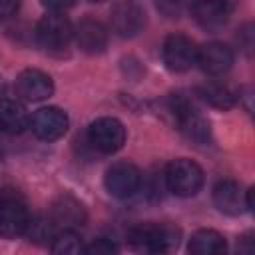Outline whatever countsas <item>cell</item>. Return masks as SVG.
<instances>
[{"instance_id": "obj_1", "label": "cell", "mask_w": 255, "mask_h": 255, "mask_svg": "<svg viewBox=\"0 0 255 255\" xmlns=\"http://www.w3.org/2000/svg\"><path fill=\"white\" fill-rule=\"evenodd\" d=\"M131 247L149 253H163L179 243V229L169 223H139L128 231Z\"/></svg>"}, {"instance_id": "obj_2", "label": "cell", "mask_w": 255, "mask_h": 255, "mask_svg": "<svg viewBox=\"0 0 255 255\" xmlns=\"http://www.w3.org/2000/svg\"><path fill=\"white\" fill-rule=\"evenodd\" d=\"M163 181H165V187L173 195L191 197L203 185V169L187 157H177L167 163Z\"/></svg>"}, {"instance_id": "obj_3", "label": "cell", "mask_w": 255, "mask_h": 255, "mask_svg": "<svg viewBox=\"0 0 255 255\" xmlns=\"http://www.w3.org/2000/svg\"><path fill=\"white\" fill-rule=\"evenodd\" d=\"M36 38L44 50L64 52L74 38V28L68 22V18L62 16L60 12H48L46 16L40 18L36 26Z\"/></svg>"}, {"instance_id": "obj_4", "label": "cell", "mask_w": 255, "mask_h": 255, "mask_svg": "<svg viewBox=\"0 0 255 255\" xmlns=\"http://www.w3.org/2000/svg\"><path fill=\"white\" fill-rule=\"evenodd\" d=\"M30 211L22 197L12 191L0 193V237L16 239L26 233L30 223Z\"/></svg>"}, {"instance_id": "obj_5", "label": "cell", "mask_w": 255, "mask_h": 255, "mask_svg": "<svg viewBox=\"0 0 255 255\" xmlns=\"http://www.w3.org/2000/svg\"><path fill=\"white\" fill-rule=\"evenodd\" d=\"M88 141L100 153H116L126 143V128L118 118H98L88 128Z\"/></svg>"}, {"instance_id": "obj_6", "label": "cell", "mask_w": 255, "mask_h": 255, "mask_svg": "<svg viewBox=\"0 0 255 255\" xmlns=\"http://www.w3.org/2000/svg\"><path fill=\"white\" fill-rule=\"evenodd\" d=\"M110 26L120 38H133L145 26V12L135 0H118L110 12Z\"/></svg>"}, {"instance_id": "obj_7", "label": "cell", "mask_w": 255, "mask_h": 255, "mask_svg": "<svg viewBox=\"0 0 255 255\" xmlns=\"http://www.w3.org/2000/svg\"><path fill=\"white\" fill-rule=\"evenodd\" d=\"M104 185H106L108 193L118 199L131 197L141 187V171L129 161H118L112 167H108Z\"/></svg>"}, {"instance_id": "obj_8", "label": "cell", "mask_w": 255, "mask_h": 255, "mask_svg": "<svg viewBox=\"0 0 255 255\" xmlns=\"http://www.w3.org/2000/svg\"><path fill=\"white\" fill-rule=\"evenodd\" d=\"M197 46L185 34H171L165 38L161 56L163 64L171 72H187L191 66L197 64Z\"/></svg>"}, {"instance_id": "obj_9", "label": "cell", "mask_w": 255, "mask_h": 255, "mask_svg": "<svg viewBox=\"0 0 255 255\" xmlns=\"http://www.w3.org/2000/svg\"><path fill=\"white\" fill-rule=\"evenodd\" d=\"M68 116L64 110L56 108V106H48V108H40L32 120H30V126H32V131L36 137L44 139V141H54V139H60L66 131H68Z\"/></svg>"}, {"instance_id": "obj_10", "label": "cell", "mask_w": 255, "mask_h": 255, "mask_svg": "<svg viewBox=\"0 0 255 255\" xmlns=\"http://www.w3.org/2000/svg\"><path fill=\"white\" fill-rule=\"evenodd\" d=\"M16 92L26 102H42L54 94V82L42 70H24L16 78Z\"/></svg>"}, {"instance_id": "obj_11", "label": "cell", "mask_w": 255, "mask_h": 255, "mask_svg": "<svg viewBox=\"0 0 255 255\" xmlns=\"http://www.w3.org/2000/svg\"><path fill=\"white\" fill-rule=\"evenodd\" d=\"M74 40L86 54H102L108 46V30L96 18H82L74 26Z\"/></svg>"}, {"instance_id": "obj_12", "label": "cell", "mask_w": 255, "mask_h": 255, "mask_svg": "<svg viewBox=\"0 0 255 255\" xmlns=\"http://www.w3.org/2000/svg\"><path fill=\"white\" fill-rule=\"evenodd\" d=\"M233 4L231 0H193L191 2V16L195 22L207 30L221 28L231 16Z\"/></svg>"}, {"instance_id": "obj_13", "label": "cell", "mask_w": 255, "mask_h": 255, "mask_svg": "<svg viewBox=\"0 0 255 255\" xmlns=\"http://www.w3.org/2000/svg\"><path fill=\"white\" fill-rule=\"evenodd\" d=\"M50 219L54 221L58 231L60 229H76V227L84 225L86 209H84L82 201H78L76 197L64 193V195L54 199V203L50 207Z\"/></svg>"}, {"instance_id": "obj_14", "label": "cell", "mask_w": 255, "mask_h": 255, "mask_svg": "<svg viewBox=\"0 0 255 255\" xmlns=\"http://www.w3.org/2000/svg\"><path fill=\"white\" fill-rule=\"evenodd\" d=\"M197 64L209 76L225 74L233 64V52L221 42H209L197 50Z\"/></svg>"}, {"instance_id": "obj_15", "label": "cell", "mask_w": 255, "mask_h": 255, "mask_svg": "<svg viewBox=\"0 0 255 255\" xmlns=\"http://www.w3.org/2000/svg\"><path fill=\"white\" fill-rule=\"evenodd\" d=\"M213 203L225 215H239L245 207L243 191L237 181L223 179L213 187Z\"/></svg>"}, {"instance_id": "obj_16", "label": "cell", "mask_w": 255, "mask_h": 255, "mask_svg": "<svg viewBox=\"0 0 255 255\" xmlns=\"http://www.w3.org/2000/svg\"><path fill=\"white\" fill-rule=\"evenodd\" d=\"M30 126V116L20 100L2 96L0 98V128L10 133H20Z\"/></svg>"}, {"instance_id": "obj_17", "label": "cell", "mask_w": 255, "mask_h": 255, "mask_svg": "<svg viewBox=\"0 0 255 255\" xmlns=\"http://www.w3.org/2000/svg\"><path fill=\"white\" fill-rule=\"evenodd\" d=\"M225 249V237L215 229H199L189 239V251L193 255H219Z\"/></svg>"}, {"instance_id": "obj_18", "label": "cell", "mask_w": 255, "mask_h": 255, "mask_svg": "<svg viewBox=\"0 0 255 255\" xmlns=\"http://www.w3.org/2000/svg\"><path fill=\"white\" fill-rule=\"evenodd\" d=\"M199 96L201 100H205L209 106L217 108V110H229L235 104V94L229 86L219 84V82H207L199 88Z\"/></svg>"}, {"instance_id": "obj_19", "label": "cell", "mask_w": 255, "mask_h": 255, "mask_svg": "<svg viewBox=\"0 0 255 255\" xmlns=\"http://www.w3.org/2000/svg\"><path fill=\"white\" fill-rule=\"evenodd\" d=\"M50 249L54 253H60V255H76V253H84L86 245L74 229H60L54 235Z\"/></svg>"}, {"instance_id": "obj_20", "label": "cell", "mask_w": 255, "mask_h": 255, "mask_svg": "<svg viewBox=\"0 0 255 255\" xmlns=\"http://www.w3.org/2000/svg\"><path fill=\"white\" fill-rule=\"evenodd\" d=\"M56 233H58V227L48 215V217H30V223L24 235H28L30 241L34 243H46V241H52Z\"/></svg>"}, {"instance_id": "obj_21", "label": "cell", "mask_w": 255, "mask_h": 255, "mask_svg": "<svg viewBox=\"0 0 255 255\" xmlns=\"http://www.w3.org/2000/svg\"><path fill=\"white\" fill-rule=\"evenodd\" d=\"M187 6V0H157V10L167 18H179Z\"/></svg>"}, {"instance_id": "obj_22", "label": "cell", "mask_w": 255, "mask_h": 255, "mask_svg": "<svg viewBox=\"0 0 255 255\" xmlns=\"http://www.w3.org/2000/svg\"><path fill=\"white\" fill-rule=\"evenodd\" d=\"M118 251V245L106 237H98L92 245H86L84 253H96V255H108V253H116Z\"/></svg>"}, {"instance_id": "obj_23", "label": "cell", "mask_w": 255, "mask_h": 255, "mask_svg": "<svg viewBox=\"0 0 255 255\" xmlns=\"http://www.w3.org/2000/svg\"><path fill=\"white\" fill-rule=\"evenodd\" d=\"M42 4L50 10V12H64V10H68L72 4H74V0H42Z\"/></svg>"}, {"instance_id": "obj_24", "label": "cell", "mask_w": 255, "mask_h": 255, "mask_svg": "<svg viewBox=\"0 0 255 255\" xmlns=\"http://www.w3.org/2000/svg\"><path fill=\"white\" fill-rule=\"evenodd\" d=\"M18 10V0H0V20L10 18Z\"/></svg>"}, {"instance_id": "obj_25", "label": "cell", "mask_w": 255, "mask_h": 255, "mask_svg": "<svg viewBox=\"0 0 255 255\" xmlns=\"http://www.w3.org/2000/svg\"><path fill=\"white\" fill-rule=\"evenodd\" d=\"M2 96H4V84L0 82V98H2Z\"/></svg>"}, {"instance_id": "obj_26", "label": "cell", "mask_w": 255, "mask_h": 255, "mask_svg": "<svg viewBox=\"0 0 255 255\" xmlns=\"http://www.w3.org/2000/svg\"><path fill=\"white\" fill-rule=\"evenodd\" d=\"M92 2H106V0H92Z\"/></svg>"}]
</instances>
